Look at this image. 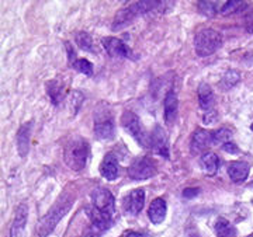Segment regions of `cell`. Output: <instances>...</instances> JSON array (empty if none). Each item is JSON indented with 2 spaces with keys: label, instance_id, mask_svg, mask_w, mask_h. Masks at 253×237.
Returning <instances> with one entry per match:
<instances>
[{
  "label": "cell",
  "instance_id": "484cf974",
  "mask_svg": "<svg viewBox=\"0 0 253 237\" xmlns=\"http://www.w3.org/2000/svg\"><path fill=\"white\" fill-rule=\"evenodd\" d=\"M199 11L203 16L212 17L217 14V4L215 1H199Z\"/></svg>",
  "mask_w": 253,
  "mask_h": 237
},
{
  "label": "cell",
  "instance_id": "1f68e13d",
  "mask_svg": "<svg viewBox=\"0 0 253 237\" xmlns=\"http://www.w3.org/2000/svg\"><path fill=\"white\" fill-rule=\"evenodd\" d=\"M199 188H186V190L183 191V197H184V198H194V197L199 195Z\"/></svg>",
  "mask_w": 253,
  "mask_h": 237
},
{
  "label": "cell",
  "instance_id": "836d02e7",
  "mask_svg": "<svg viewBox=\"0 0 253 237\" xmlns=\"http://www.w3.org/2000/svg\"><path fill=\"white\" fill-rule=\"evenodd\" d=\"M124 237H149L145 233H138V232H128Z\"/></svg>",
  "mask_w": 253,
  "mask_h": 237
},
{
  "label": "cell",
  "instance_id": "5b68a950",
  "mask_svg": "<svg viewBox=\"0 0 253 237\" xmlns=\"http://www.w3.org/2000/svg\"><path fill=\"white\" fill-rule=\"evenodd\" d=\"M222 45V36L215 30L206 28L199 31L194 36V48L200 56L206 58L210 55L215 54Z\"/></svg>",
  "mask_w": 253,
  "mask_h": 237
},
{
  "label": "cell",
  "instance_id": "9c48e42d",
  "mask_svg": "<svg viewBox=\"0 0 253 237\" xmlns=\"http://www.w3.org/2000/svg\"><path fill=\"white\" fill-rule=\"evenodd\" d=\"M104 49L107 54L114 59H135V55L132 54L131 48L126 45L124 41L116 36H106L101 39Z\"/></svg>",
  "mask_w": 253,
  "mask_h": 237
},
{
  "label": "cell",
  "instance_id": "d6a6232c",
  "mask_svg": "<svg viewBox=\"0 0 253 237\" xmlns=\"http://www.w3.org/2000/svg\"><path fill=\"white\" fill-rule=\"evenodd\" d=\"M101 233H103V230H100V229L96 228V226H91L90 230L86 233V236L84 237H100L101 236Z\"/></svg>",
  "mask_w": 253,
  "mask_h": 237
},
{
  "label": "cell",
  "instance_id": "52a82bcc",
  "mask_svg": "<svg viewBox=\"0 0 253 237\" xmlns=\"http://www.w3.org/2000/svg\"><path fill=\"white\" fill-rule=\"evenodd\" d=\"M121 125L142 147L149 145V137H146L144 128L141 125V121H139V118L136 117L134 112L126 111L121 115Z\"/></svg>",
  "mask_w": 253,
  "mask_h": 237
},
{
  "label": "cell",
  "instance_id": "7a4b0ae2",
  "mask_svg": "<svg viewBox=\"0 0 253 237\" xmlns=\"http://www.w3.org/2000/svg\"><path fill=\"white\" fill-rule=\"evenodd\" d=\"M75 203V195L71 192H63L62 195L56 200L52 208L46 212V215L40 220L37 226V235L40 237H46L52 233L56 225L61 222V219L71 210Z\"/></svg>",
  "mask_w": 253,
  "mask_h": 237
},
{
  "label": "cell",
  "instance_id": "7c38bea8",
  "mask_svg": "<svg viewBox=\"0 0 253 237\" xmlns=\"http://www.w3.org/2000/svg\"><path fill=\"white\" fill-rule=\"evenodd\" d=\"M163 107H165V122L168 127H173L177 115H179V101H177V96L173 90L168 91L166 97H165V102H163Z\"/></svg>",
  "mask_w": 253,
  "mask_h": 237
},
{
  "label": "cell",
  "instance_id": "e575fe53",
  "mask_svg": "<svg viewBox=\"0 0 253 237\" xmlns=\"http://www.w3.org/2000/svg\"><path fill=\"white\" fill-rule=\"evenodd\" d=\"M251 129H252V131H253V124H252V125H251Z\"/></svg>",
  "mask_w": 253,
  "mask_h": 237
},
{
  "label": "cell",
  "instance_id": "4fadbf2b",
  "mask_svg": "<svg viewBox=\"0 0 253 237\" xmlns=\"http://www.w3.org/2000/svg\"><path fill=\"white\" fill-rule=\"evenodd\" d=\"M212 143V137L211 134L204 131V129H197L193 136H191V142H190V152L191 155H199L201 152H204L208 146Z\"/></svg>",
  "mask_w": 253,
  "mask_h": 237
},
{
  "label": "cell",
  "instance_id": "f1b7e54d",
  "mask_svg": "<svg viewBox=\"0 0 253 237\" xmlns=\"http://www.w3.org/2000/svg\"><path fill=\"white\" fill-rule=\"evenodd\" d=\"M217 119H218L217 111L211 109V111H206V114H204V117H203V122H204L206 125H212Z\"/></svg>",
  "mask_w": 253,
  "mask_h": 237
},
{
  "label": "cell",
  "instance_id": "ac0fdd59",
  "mask_svg": "<svg viewBox=\"0 0 253 237\" xmlns=\"http://www.w3.org/2000/svg\"><path fill=\"white\" fill-rule=\"evenodd\" d=\"M166 202L163 198H156V200L152 201L151 206H149V210H148V216L151 219V222L155 223V225H159L162 223L165 218H166Z\"/></svg>",
  "mask_w": 253,
  "mask_h": 237
},
{
  "label": "cell",
  "instance_id": "7402d4cb",
  "mask_svg": "<svg viewBox=\"0 0 253 237\" xmlns=\"http://www.w3.org/2000/svg\"><path fill=\"white\" fill-rule=\"evenodd\" d=\"M215 233L218 237H236V229L224 218L215 222Z\"/></svg>",
  "mask_w": 253,
  "mask_h": 237
},
{
  "label": "cell",
  "instance_id": "44dd1931",
  "mask_svg": "<svg viewBox=\"0 0 253 237\" xmlns=\"http://www.w3.org/2000/svg\"><path fill=\"white\" fill-rule=\"evenodd\" d=\"M46 94L54 105H58L65 97V86L61 80H49L46 83Z\"/></svg>",
  "mask_w": 253,
  "mask_h": 237
},
{
  "label": "cell",
  "instance_id": "4316f807",
  "mask_svg": "<svg viewBox=\"0 0 253 237\" xmlns=\"http://www.w3.org/2000/svg\"><path fill=\"white\" fill-rule=\"evenodd\" d=\"M72 68L75 70L86 74V76H91V74H93V65H91L87 59H78V61L72 65Z\"/></svg>",
  "mask_w": 253,
  "mask_h": 237
},
{
  "label": "cell",
  "instance_id": "d590c367",
  "mask_svg": "<svg viewBox=\"0 0 253 237\" xmlns=\"http://www.w3.org/2000/svg\"><path fill=\"white\" fill-rule=\"evenodd\" d=\"M251 237H253V235H251Z\"/></svg>",
  "mask_w": 253,
  "mask_h": 237
},
{
  "label": "cell",
  "instance_id": "5bb4252c",
  "mask_svg": "<svg viewBox=\"0 0 253 237\" xmlns=\"http://www.w3.org/2000/svg\"><path fill=\"white\" fill-rule=\"evenodd\" d=\"M27 205H26V203L18 205L17 210H16V216H14V222H13V226H11V232H10V236L24 237V233H26V225H27Z\"/></svg>",
  "mask_w": 253,
  "mask_h": 237
},
{
  "label": "cell",
  "instance_id": "30bf717a",
  "mask_svg": "<svg viewBox=\"0 0 253 237\" xmlns=\"http://www.w3.org/2000/svg\"><path fill=\"white\" fill-rule=\"evenodd\" d=\"M145 203V192L142 188H136L132 190L129 194H126L123 201V205H124V210L129 216H136L142 208H144Z\"/></svg>",
  "mask_w": 253,
  "mask_h": 237
},
{
  "label": "cell",
  "instance_id": "4dcf8cb0",
  "mask_svg": "<svg viewBox=\"0 0 253 237\" xmlns=\"http://www.w3.org/2000/svg\"><path fill=\"white\" fill-rule=\"evenodd\" d=\"M222 149L228 152V153H231V155H238L239 153V149L236 147L235 143H232V142H228L225 145L222 146Z\"/></svg>",
  "mask_w": 253,
  "mask_h": 237
},
{
  "label": "cell",
  "instance_id": "d6986e66",
  "mask_svg": "<svg viewBox=\"0 0 253 237\" xmlns=\"http://www.w3.org/2000/svg\"><path fill=\"white\" fill-rule=\"evenodd\" d=\"M199 101L200 107L206 111H211L214 107V102H215V97H214V93L212 89L210 87V84L207 83H201L199 87Z\"/></svg>",
  "mask_w": 253,
  "mask_h": 237
},
{
  "label": "cell",
  "instance_id": "f546056e",
  "mask_svg": "<svg viewBox=\"0 0 253 237\" xmlns=\"http://www.w3.org/2000/svg\"><path fill=\"white\" fill-rule=\"evenodd\" d=\"M245 26H246V31L253 34V11L245 16Z\"/></svg>",
  "mask_w": 253,
  "mask_h": 237
},
{
  "label": "cell",
  "instance_id": "ffe728a7",
  "mask_svg": "<svg viewBox=\"0 0 253 237\" xmlns=\"http://www.w3.org/2000/svg\"><path fill=\"white\" fill-rule=\"evenodd\" d=\"M200 167L201 170L208 175H212L218 171L219 169V159L215 153L212 152H208L206 155L201 156V160H200Z\"/></svg>",
  "mask_w": 253,
  "mask_h": 237
},
{
  "label": "cell",
  "instance_id": "8992f818",
  "mask_svg": "<svg viewBox=\"0 0 253 237\" xmlns=\"http://www.w3.org/2000/svg\"><path fill=\"white\" fill-rule=\"evenodd\" d=\"M94 135L100 140H111L116 135L113 115L106 107H100L94 115Z\"/></svg>",
  "mask_w": 253,
  "mask_h": 237
},
{
  "label": "cell",
  "instance_id": "ba28073f",
  "mask_svg": "<svg viewBox=\"0 0 253 237\" xmlns=\"http://www.w3.org/2000/svg\"><path fill=\"white\" fill-rule=\"evenodd\" d=\"M155 174H156V166H155L154 160L149 157L136 159L128 169V175L132 180H138V181L152 178Z\"/></svg>",
  "mask_w": 253,
  "mask_h": 237
},
{
  "label": "cell",
  "instance_id": "6da1fadb",
  "mask_svg": "<svg viewBox=\"0 0 253 237\" xmlns=\"http://www.w3.org/2000/svg\"><path fill=\"white\" fill-rule=\"evenodd\" d=\"M93 210H91V223L100 228L107 229L113 223L116 213V200L114 195L107 188H97L91 192Z\"/></svg>",
  "mask_w": 253,
  "mask_h": 237
},
{
  "label": "cell",
  "instance_id": "603a6c76",
  "mask_svg": "<svg viewBox=\"0 0 253 237\" xmlns=\"http://www.w3.org/2000/svg\"><path fill=\"white\" fill-rule=\"evenodd\" d=\"M211 137H212V143L214 145H225L228 143L229 140H231V137H232V131L231 129H228V128H221V129H218L215 132H212L211 134Z\"/></svg>",
  "mask_w": 253,
  "mask_h": 237
},
{
  "label": "cell",
  "instance_id": "d4e9b609",
  "mask_svg": "<svg viewBox=\"0 0 253 237\" xmlns=\"http://www.w3.org/2000/svg\"><path fill=\"white\" fill-rule=\"evenodd\" d=\"M76 44L83 51L93 52V39H91V36L87 33H78L76 34Z\"/></svg>",
  "mask_w": 253,
  "mask_h": 237
},
{
  "label": "cell",
  "instance_id": "8fae6325",
  "mask_svg": "<svg viewBox=\"0 0 253 237\" xmlns=\"http://www.w3.org/2000/svg\"><path fill=\"white\" fill-rule=\"evenodd\" d=\"M149 145L156 155L165 157V159H169V140H168V135L163 131V128H161L159 125L155 127L151 134V137H149Z\"/></svg>",
  "mask_w": 253,
  "mask_h": 237
},
{
  "label": "cell",
  "instance_id": "9a60e30c",
  "mask_svg": "<svg viewBox=\"0 0 253 237\" xmlns=\"http://www.w3.org/2000/svg\"><path fill=\"white\" fill-rule=\"evenodd\" d=\"M100 174L109 180L113 181L118 177V160L114 153H107L103 159V163L100 166Z\"/></svg>",
  "mask_w": 253,
  "mask_h": 237
},
{
  "label": "cell",
  "instance_id": "e0dca14e",
  "mask_svg": "<svg viewBox=\"0 0 253 237\" xmlns=\"http://www.w3.org/2000/svg\"><path fill=\"white\" fill-rule=\"evenodd\" d=\"M31 129H33V122H27L21 125L17 134V149L21 157H26L30 149V137H31Z\"/></svg>",
  "mask_w": 253,
  "mask_h": 237
},
{
  "label": "cell",
  "instance_id": "cb8c5ba5",
  "mask_svg": "<svg viewBox=\"0 0 253 237\" xmlns=\"http://www.w3.org/2000/svg\"><path fill=\"white\" fill-rule=\"evenodd\" d=\"M248 7V4L245 3V1H238V0H229V1H226L225 4L221 7V14H224V16H228V14H232V13H235V11H241V10H244Z\"/></svg>",
  "mask_w": 253,
  "mask_h": 237
},
{
  "label": "cell",
  "instance_id": "2e32d148",
  "mask_svg": "<svg viewBox=\"0 0 253 237\" xmlns=\"http://www.w3.org/2000/svg\"><path fill=\"white\" fill-rule=\"evenodd\" d=\"M251 171V166L246 162H232L228 166V175L234 182H244Z\"/></svg>",
  "mask_w": 253,
  "mask_h": 237
},
{
  "label": "cell",
  "instance_id": "3957f363",
  "mask_svg": "<svg viewBox=\"0 0 253 237\" xmlns=\"http://www.w3.org/2000/svg\"><path fill=\"white\" fill-rule=\"evenodd\" d=\"M90 157V146L83 137H73L65 146L63 160L73 171H82Z\"/></svg>",
  "mask_w": 253,
  "mask_h": 237
},
{
  "label": "cell",
  "instance_id": "277c9868",
  "mask_svg": "<svg viewBox=\"0 0 253 237\" xmlns=\"http://www.w3.org/2000/svg\"><path fill=\"white\" fill-rule=\"evenodd\" d=\"M163 3H166V1H136V3H132V4H129V6H126V7L118 11L114 21H113V27L111 28L114 31L123 30L126 26H129L136 17L159 9L161 6H163Z\"/></svg>",
  "mask_w": 253,
  "mask_h": 237
},
{
  "label": "cell",
  "instance_id": "83f0119b",
  "mask_svg": "<svg viewBox=\"0 0 253 237\" xmlns=\"http://www.w3.org/2000/svg\"><path fill=\"white\" fill-rule=\"evenodd\" d=\"M239 80H241V74L236 70H228L224 74V77H222V83H224V86H225L226 89L234 87L235 84H238Z\"/></svg>",
  "mask_w": 253,
  "mask_h": 237
}]
</instances>
